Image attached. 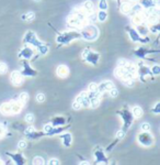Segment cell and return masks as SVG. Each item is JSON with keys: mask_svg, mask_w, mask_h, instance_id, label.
<instances>
[{"mask_svg": "<svg viewBox=\"0 0 160 165\" xmlns=\"http://www.w3.org/2000/svg\"><path fill=\"white\" fill-rule=\"evenodd\" d=\"M79 33L81 35V39H85L87 41H96V39L99 37V35H100L99 29L94 24H92V23H88V24L86 23L81 28V30L79 31Z\"/></svg>", "mask_w": 160, "mask_h": 165, "instance_id": "cell-1", "label": "cell"}, {"mask_svg": "<svg viewBox=\"0 0 160 165\" xmlns=\"http://www.w3.org/2000/svg\"><path fill=\"white\" fill-rule=\"evenodd\" d=\"M24 41L27 42L29 45L35 46L37 50H38V52H40V54L44 55L48 52V47H47L44 43H42V42L37 39L36 35H35L33 32L27 33V34H25V37H24Z\"/></svg>", "mask_w": 160, "mask_h": 165, "instance_id": "cell-2", "label": "cell"}, {"mask_svg": "<svg viewBox=\"0 0 160 165\" xmlns=\"http://www.w3.org/2000/svg\"><path fill=\"white\" fill-rule=\"evenodd\" d=\"M79 37H81V35L78 31H69V32H64L63 34H60L59 37H57V42H58V44L63 45V44H68L71 41L79 39Z\"/></svg>", "mask_w": 160, "mask_h": 165, "instance_id": "cell-3", "label": "cell"}, {"mask_svg": "<svg viewBox=\"0 0 160 165\" xmlns=\"http://www.w3.org/2000/svg\"><path fill=\"white\" fill-rule=\"evenodd\" d=\"M81 57H82V60L85 62H87V63L91 65H96L98 62L100 61V54L99 53H96V52L92 50H88V49L82 52Z\"/></svg>", "mask_w": 160, "mask_h": 165, "instance_id": "cell-4", "label": "cell"}, {"mask_svg": "<svg viewBox=\"0 0 160 165\" xmlns=\"http://www.w3.org/2000/svg\"><path fill=\"white\" fill-rule=\"evenodd\" d=\"M137 141L143 147H151L154 144V137L149 133V131H143L138 134Z\"/></svg>", "mask_w": 160, "mask_h": 165, "instance_id": "cell-5", "label": "cell"}, {"mask_svg": "<svg viewBox=\"0 0 160 165\" xmlns=\"http://www.w3.org/2000/svg\"><path fill=\"white\" fill-rule=\"evenodd\" d=\"M86 22H87V21L77 18V17L73 16V14H70L68 17V19H67V24H68V27L73 28V29H81V28L86 24Z\"/></svg>", "mask_w": 160, "mask_h": 165, "instance_id": "cell-6", "label": "cell"}, {"mask_svg": "<svg viewBox=\"0 0 160 165\" xmlns=\"http://www.w3.org/2000/svg\"><path fill=\"white\" fill-rule=\"evenodd\" d=\"M119 114L122 115V118H123V120H124V131H126V130L129 128L131 123H132V120L134 119V117H133V115L128 110H125V109H124L123 111H121Z\"/></svg>", "mask_w": 160, "mask_h": 165, "instance_id": "cell-7", "label": "cell"}, {"mask_svg": "<svg viewBox=\"0 0 160 165\" xmlns=\"http://www.w3.org/2000/svg\"><path fill=\"white\" fill-rule=\"evenodd\" d=\"M10 80L12 82L13 86H21L23 84V75L18 71H14L11 73V76H10Z\"/></svg>", "mask_w": 160, "mask_h": 165, "instance_id": "cell-8", "label": "cell"}, {"mask_svg": "<svg viewBox=\"0 0 160 165\" xmlns=\"http://www.w3.org/2000/svg\"><path fill=\"white\" fill-rule=\"evenodd\" d=\"M33 55H34V51H33L31 46H24L19 53V56L25 59V60H31L33 57Z\"/></svg>", "mask_w": 160, "mask_h": 165, "instance_id": "cell-9", "label": "cell"}, {"mask_svg": "<svg viewBox=\"0 0 160 165\" xmlns=\"http://www.w3.org/2000/svg\"><path fill=\"white\" fill-rule=\"evenodd\" d=\"M127 31L129 33V37H131V40L134 42H148V39H142V35L134 29H131V28H127Z\"/></svg>", "mask_w": 160, "mask_h": 165, "instance_id": "cell-10", "label": "cell"}, {"mask_svg": "<svg viewBox=\"0 0 160 165\" xmlns=\"http://www.w3.org/2000/svg\"><path fill=\"white\" fill-rule=\"evenodd\" d=\"M76 101L79 102L82 108H89L90 104H89V97H88V92H81L79 96L76 98Z\"/></svg>", "mask_w": 160, "mask_h": 165, "instance_id": "cell-11", "label": "cell"}, {"mask_svg": "<svg viewBox=\"0 0 160 165\" xmlns=\"http://www.w3.org/2000/svg\"><path fill=\"white\" fill-rule=\"evenodd\" d=\"M114 87V84L110 80H105V82H102L101 84H98V90L102 94V92H109L111 88Z\"/></svg>", "mask_w": 160, "mask_h": 165, "instance_id": "cell-12", "label": "cell"}, {"mask_svg": "<svg viewBox=\"0 0 160 165\" xmlns=\"http://www.w3.org/2000/svg\"><path fill=\"white\" fill-rule=\"evenodd\" d=\"M56 74H57V76L60 78H66L67 76L69 75V68L67 65H58V67L56 69Z\"/></svg>", "mask_w": 160, "mask_h": 165, "instance_id": "cell-13", "label": "cell"}, {"mask_svg": "<svg viewBox=\"0 0 160 165\" xmlns=\"http://www.w3.org/2000/svg\"><path fill=\"white\" fill-rule=\"evenodd\" d=\"M8 155H10L11 157H12V160H13V162L15 163V164H25V157H24V155H23L22 153H13V154H9L8 153Z\"/></svg>", "mask_w": 160, "mask_h": 165, "instance_id": "cell-14", "label": "cell"}, {"mask_svg": "<svg viewBox=\"0 0 160 165\" xmlns=\"http://www.w3.org/2000/svg\"><path fill=\"white\" fill-rule=\"evenodd\" d=\"M132 8H133V5L131 4V1H124V2H122L121 7H119V10H121L122 13L129 14L132 13Z\"/></svg>", "mask_w": 160, "mask_h": 165, "instance_id": "cell-15", "label": "cell"}, {"mask_svg": "<svg viewBox=\"0 0 160 165\" xmlns=\"http://www.w3.org/2000/svg\"><path fill=\"white\" fill-rule=\"evenodd\" d=\"M146 22L150 25H154V24H158L159 23V14L158 13H150L147 14L146 17Z\"/></svg>", "mask_w": 160, "mask_h": 165, "instance_id": "cell-16", "label": "cell"}, {"mask_svg": "<svg viewBox=\"0 0 160 165\" xmlns=\"http://www.w3.org/2000/svg\"><path fill=\"white\" fill-rule=\"evenodd\" d=\"M23 67H24L23 71L22 72H20L23 76H35V75H36V72H35V71H34V69H33L30 65L27 64V63H24Z\"/></svg>", "mask_w": 160, "mask_h": 165, "instance_id": "cell-17", "label": "cell"}, {"mask_svg": "<svg viewBox=\"0 0 160 165\" xmlns=\"http://www.w3.org/2000/svg\"><path fill=\"white\" fill-rule=\"evenodd\" d=\"M0 112L3 116H10L12 115V110H11V102H5L0 106Z\"/></svg>", "mask_w": 160, "mask_h": 165, "instance_id": "cell-18", "label": "cell"}, {"mask_svg": "<svg viewBox=\"0 0 160 165\" xmlns=\"http://www.w3.org/2000/svg\"><path fill=\"white\" fill-rule=\"evenodd\" d=\"M23 105H21L18 100L11 102V110H12V115H18L22 111Z\"/></svg>", "mask_w": 160, "mask_h": 165, "instance_id": "cell-19", "label": "cell"}, {"mask_svg": "<svg viewBox=\"0 0 160 165\" xmlns=\"http://www.w3.org/2000/svg\"><path fill=\"white\" fill-rule=\"evenodd\" d=\"M60 139H61L63 144H64L65 147H70V144L73 142V137H71L70 133H64V134H61Z\"/></svg>", "mask_w": 160, "mask_h": 165, "instance_id": "cell-20", "label": "cell"}, {"mask_svg": "<svg viewBox=\"0 0 160 165\" xmlns=\"http://www.w3.org/2000/svg\"><path fill=\"white\" fill-rule=\"evenodd\" d=\"M94 156H96V163H108V161L104 156V152H102V150H99L94 153Z\"/></svg>", "mask_w": 160, "mask_h": 165, "instance_id": "cell-21", "label": "cell"}, {"mask_svg": "<svg viewBox=\"0 0 160 165\" xmlns=\"http://www.w3.org/2000/svg\"><path fill=\"white\" fill-rule=\"evenodd\" d=\"M132 115L135 119H139V118L143 117V115H144V110H143L139 106H135L132 109Z\"/></svg>", "mask_w": 160, "mask_h": 165, "instance_id": "cell-22", "label": "cell"}, {"mask_svg": "<svg viewBox=\"0 0 160 165\" xmlns=\"http://www.w3.org/2000/svg\"><path fill=\"white\" fill-rule=\"evenodd\" d=\"M40 134H42V133H36L35 129L33 128V127H29V128L25 130V135H27L29 139H35V138H37Z\"/></svg>", "mask_w": 160, "mask_h": 165, "instance_id": "cell-23", "label": "cell"}, {"mask_svg": "<svg viewBox=\"0 0 160 165\" xmlns=\"http://www.w3.org/2000/svg\"><path fill=\"white\" fill-rule=\"evenodd\" d=\"M82 9L88 12V13H90V12H93L94 11V5H93V2L90 1V0H87L82 6Z\"/></svg>", "mask_w": 160, "mask_h": 165, "instance_id": "cell-24", "label": "cell"}, {"mask_svg": "<svg viewBox=\"0 0 160 165\" xmlns=\"http://www.w3.org/2000/svg\"><path fill=\"white\" fill-rule=\"evenodd\" d=\"M64 123H65L64 117H55L54 119L52 120V126H54V127H60V126H64Z\"/></svg>", "mask_w": 160, "mask_h": 165, "instance_id": "cell-25", "label": "cell"}, {"mask_svg": "<svg viewBox=\"0 0 160 165\" xmlns=\"http://www.w3.org/2000/svg\"><path fill=\"white\" fill-rule=\"evenodd\" d=\"M137 32L140 34V35H144V37H146V34L148 32H149V29L145 25V24H143V23H140V24H138L137 25Z\"/></svg>", "mask_w": 160, "mask_h": 165, "instance_id": "cell-26", "label": "cell"}, {"mask_svg": "<svg viewBox=\"0 0 160 165\" xmlns=\"http://www.w3.org/2000/svg\"><path fill=\"white\" fill-rule=\"evenodd\" d=\"M96 17H98V21L100 22H104L108 19V12L106 10H100L99 12H96Z\"/></svg>", "mask_w": 160, "mask_h": 165, "instance_id": "cell-27", "label": "cell"}, {"mask_svg": "<svg viewBox=\"0 0 160 165\" xmlns=\"http://www.w3.org/2000/svg\"><path fill=\"white\" fill-rule=\"evenodd\" d=\"M18 101L21 104V105H23V106L25 105V104L29 101V94L28 92H21V94H20V96H19Z\"/></svg>", "mask_w": 160, "mask_h": 165, "instance_id": "cell-28", "label": "cell"}, {"mask_svg": "<svg viewBox=\"0 0 160 165\" xmlns=\"http://www.w3.org/2000/svg\"><path fill=\"white\" fill-rule=\"evenodd\" d=\"M32 164H34V165H43V164H45V161H44V159H43L42 156H35V157H33Z\"/></svg>", "mask_w": 160, "mask_h": 165, "instance_id": "cell-29", "label": "cell"}, {"mask_svg": "<svg viewBox=\"0 0 160 165\" xmlns=\"http://www.w3.org/2000/svg\"><path fill=\"white\" fill-rule=\"evenodd\" d=\"M123 84L127 87H133L135 85V78H127V79H123Z\"/></svg>", "mask_w": 160, "mask_h": 165, "instance_id": "cell-30", "label": "cell"}, {"mask_svg": "<svg viewBox=\"0 0 160 165\" xmlns=\"http://www.w3.org/2000/svg\"><path fill=\"white\" fill-rule=\"evenodd\" d=\"M23 19H25L27 21H33V20L35 19V13L32 12V11H29L28 13L23 16Z\"/></svg>", "mask_w": 160, "mask_h": 165, "instance_id": "cell-31", "label": "cell"}, {"mask_svg": "<svg viewBox=\"0 0 160 165\" xmlns=\"http://www.w3.org/2000/svg\"><path fill=\"white\" fill-rule=\"evenodd\" d=\"M150 71H151V74L152 75H159L160 73V66L159 65H154V66H151L150 67Z\"/></svg>", "mask_w": 160, "mask_h": 165, "instance_id": "cell-32", "label": "cell"}, {"mask_svg": "<svg viewBox=\"0 0 160 165\" xmlns=\"http://www.w3.org/2000/svg\"><path fill=\"white\" fill-rule=\"evenodd\" d=\"M108 8H109V6H108L106 0H100V2H99V9L100 10H108Z\"/></svg>", "mask_w": 160, "mask_h": 165, "instance_id": "cell-33", "label": "cell"}, {"mask_svg": "<svg viewBox=\"0 0 160 165\" xmlns=\"http://www.w3.org/2000/svg\"><path fill=\"white\" fill-rule=\"evenodd\" d=\"M8 72V66H7V64L6 63H0V74L1 75H3V74H6Z\"/></svg>", "mask_w": 160, "mask_h": 165, "instance_id": "cell-34", "label": "cell"}, {"mask_svg": "<svg viewBox=\"0 0 160 165\" xmlns=\"http://www.w3.org/2000/svg\"><path fill=\"white\" fill-rule=\"evenodd\" d=\"M109 94H110V96L111 97H113V98H115V97H117L119 96V90L116 89V87H113V88H111L110 90H109Z\"/></svg>", "mask_w": 160, "mask_h": 165, "instance_id": "cell-35", "label": "cell"}, {"mask_svg": "<svg viewBox=\"0 0 160 165\" xmlns=\"http://www.w3.org/2000/svg\"><path fill=\"white\" fill-rule=\"evenodd\" d=\"M89 92H96L98 90V84L96 82H91L89 86H88Z\"/></svg>", "mask_w": 160, "mask_h": 165, "instance_id": "cell-36", "label": "cell"}, {"mask_svg": "<svg viewBox=\"0 0 160 165\" xmlns=\"http://www.w3.org/2000/svg\"><path fill=\"white\" fill-rule=\"evenodd\" d=\"M140 129H142V131H150L151 127L148 122H144V123H142V126H140Z\"/></svg>", "mask_w": 160, "mask_h": 165, "instance_id": "cell-37", "label": "cell"}, {"mask_svg": "<svg viewBox=\"0 0 160 165\" xmlns=\"http://www.w3.org/2000/svg\"><path fill=\"white\" fill-rule=\"evenodd\" d=\"M25 121L28 122V123H33L34 122V116L32 115V114H28V115L25 116Z\"/></svg>", "mask_w": 160, "mask_h": 165, "instance_id": "cell-38", "label": "cell"}, {"mask_svg": "<svg viewBox=\"0 0 160 165\" xmlns=\"http://www.w3.org/2000/svg\"><path fill=\"white\" fill-rule=\"evenodd\" d=\"M46 99V97L44 94H37L36 95V101L37 102H44Z\"/></svg>", "mask_w": 160, "mask_h": 165, "instance_id": "cell-39", "label": "cell"}, {"mask_svg": "<svg viewBox=\"0 0 160 165\" xmlns=\"http://www.w3.org/2000/svg\"><path fill=\"white\" fill-rule=\"evenodd\" d=\"M159 107H160V104H159V102H157V104L155 105V107H154V108H151V112H154L155 115H158V114L160 112Z\"/></svg>", "mask_w": 160, "mask_h": 165, "instance_id": "cell-40", "label": "cell"}, {"mask_svg": "<svg viewBox=\"0 0 160 165\" xmlns=\"http://www.w3.org/2000/svg\"><path fill=\"white\" fill-rule=\"evenodd\" d=\"M27 142L24 141V140H21V141H19V143H18V147L20 149V150H22V149H25L27 147Z\"/></svg>", "mask_w": 160, "mask_h": 165, "instance_id": "cell-41", "label": "cell"}, {"mask_svg": "<svg viewBox=\"0 0 160 165\" xmlns=\"http://www.w3.org/2000/svg\"><path fill=\"white\" fill-rule=\"evenodd\" d=\"M5 134H6V128L0 123V139L5 137Z\"/></svg>", "mask_w": 160, "mask_h": 165, "instance_id": "cell-42", "label": "cell"}, {"mask_svg": "<svg viewBox=\"0 0 160 165\" xmlns=\"http://www.w3.org/2000/svg\"><path fill=\"white\" fill-rule=\"evenodd\" d=\"M73 108L75 110H79V109H81L82 107H81V105H80L79 102H77V101L75 100V101L73 102Z\"/></svg>", "mask_w": 160, "mask_h": 165, "instance_id": "cell-43", "label": "cell"}, {"mask_svg": "<svg viewBox=\"0 0 160 165\" xmlns=\"http://www.w3.org/2000/svg\"><path fill=\"white\" fill-rule=\"evenodd\" d=\"M48 164L50 165H58L59 164V161L57 160V159H50L48 161Z\"/></svg>", "mask_w": 160, "mask_h": 165, "instance_id": "cell-44", "label": "cell"}, {"mask_svg": "<svg viewBox=\"0 0 160 165\" xmlns=\"http://www.w3.org/2000/svg\"><path fill=\"white\" fill-rule=\"evenodd\" d=\"M124 135H125V131H124V130H119V132L116 133V137L119 138V139H122Z\"/></svg>", "mask_w": 160, "mask_h": 165, "instance_id": "cell-45", "label": "cell"}, {"mask_svg": "<svg viewBox=\"0 0 160 165\" xmlns=\"http://www.w3.org/2000/svg\"><path fill=\"white\" fill-rule=\"evenodd\" d=\"M128 1H131V2H136V1H138V0H128Z\"/></svg>", "mask_w": 160, "mask_h": 165, "instance_id": "cell-46", "label": "cell"}, {"mask_svg": "<svg viewBox=\"0 0 160 165\" xmlns=\"http://www.w3.org/2000/svg\"><path fill=\"white\" fill-rule=\"evenodd\" d=\"M1 163H2V162H1V157H0V164H1Z\"/></svg>", "mask_w": 160, "mask_h": 165, "instance_id": "cell-47", "label": "cell"}, {"mask_svg": "<svg viewBox=\"0 0 160 165\" xmlns=\"http://www.w3.org/2000/svg\"><path fill=\"white\" fill-rule=\"evenodd\" d=\"M36 1H40V0H36Z\"/></svg>", "mask_w": 160, "mask_h": 165, "instance_id": "cell-48", "label": "cell"}]
</instances>
